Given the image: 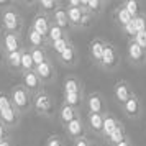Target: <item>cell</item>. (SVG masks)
Masks as SVG:
<instances>
[{
  "mask_svg": "<svg viewBox=\"0 0 146 146\" xmlns=\"http://www.w3.org/2000/svg\"><path fill=\"white\" fill-rule=\"evenodd\" d=\"M74 146H90V141L84 136V138H77L74 139Z\"/></svg>",
  "mask_w": 146,
  "mask_h": 146,
  "instance_id": "b9f144b4",
  "label": "cell"
},
{
  "mask_svg": "<svg viewBox=\"0 0 146 146\" xmlns=\"http://www.w3.org/2000/svg\"><path fill=\"white\" fill-rule=\"evenodd\" d=\"M133 21H135L136 31H145V30H146V15L145 13L135 17V18H133Z\"/></svg>",
  "mask_w": 146,
  "mask_h": 146,
  "instance_id": "e575fe53",
  "label": "cell"
},
{
  "mask_svg": "<svg viewBox=\"0 0 146 146\" xmlns=\"http://www.w3.org/2000/svg\"><path fill=\"white\" fill-rule=\"evenodd\" d=\"M62 90L64 94H82V82L77 77H67L62 82Z\"/></svg>",
  "mask_w": 146,
  "mask_h": 146,
  "instance_id": "7402d4cb",
  "label": "cell"
},
{
  "mask_svg": "<svg viewBox=\"0 0 146 146\" xmlns=\"http://www.w3.org/2000/svg\"><path fill=\"white\" fill-rule=\"evenodd\" d=\"M131 40L135 43H138L143 49H146V30L145 31H138V33L135 35V38H131Z\"/></svg>",
  "mask_w": 146,
  "mask_h": 146,
  "instance_id": "74e56055",
  "label": "cell"
},
{
  "mask_svg": "<svg viewBox=\"0 0 146 146\" xmlns=\"http://www.w3.org/2000/svg\"><path fill=\"white\" fill-rule=\"evenodd\" d=\"M113 13H115V18H117V21H118L121 27H125V25H128V23L131 21L130 13H128V12H126L121 5H120L118 8H115V12H113Z\"/></svg>",
  "mask_w": 146,
  "mask_h": 146,
  "instance_id": "1f68e13d",
  "label": "cell"
},
{
  "mask_svg": "<svg viewBox=\"0 0 146 146\" xmlns=\"http://www.w3.org/2000/svg\"><path fill=\"white\" fill-rule=\"evenodd\" d=\"M105 43L107 41H102L100 38H95L92 40V43L89 44V51H90V56H92V59L100 64V61H102V56H104V49H105Z\"/></svg>",
  "mask_w": 146,
  "mask_h": 146,
  "instance_id": "ac0fdd59",
  "label": "cell"
},
{
  "mask_svg": "<svg viewBox=\"0 0 146 146\" xmlns=\"http://www.w3.org/2000/svg\"><path fill=\"white\" fill-rule=\"evenodd\" d=\"M12 105V100H10V94L0 92V110H5V108H10Z\"/></svg>",
  "mask_w": 146,
  "mask_h": 146,
  "instance_id": "d590c367",
  "label": "cell"
},
{
  "mask_svg": "<svg viewBox=\"0 0 146 146\" xmlns=\"http://www.w3.org/2000/svg\"><path fill=\"white\" fill-rule=\"evenodd\" d=\"M53 105H54L53 97H51L46 90H43V92L33 95V108L38 115H43V117L51 115V113H53Z\"/></svg>",
  "mask_w": 146,
  "mask_h": 146,
  "instance_id": "3957f363",
  "label": "cell"
},
{
  "mask_svg": "<svg viewBox=\"0 0 146 146\" xmlns=\"http://www.w3.org/2000/svg\"><path fill=\"white\" fill-rule=\"evenodd\" d=\"M126 51H128V59H130V62L133 66H141V64L146 62V49H143L138 43H135L133 40L128 41Z\"/></svg>",
  "mask_w": 146,
  "mask_h": 146,
  "instance_id": "52a82bcc",
  "label": "cell"
},
{
  "mask_svg": "<svg viewBox=\"0 0 146 146\" xmlns=\"http://www.w3.org/2000/svg\"><path fill=\"white\" fill-rule=\"evenodd\" d=\"M10 100H12V105H13L21 115L30 112V110L33 108V95L28 92L21 84L12 87V90H10Z\"/></svg>",
  "mask_w": 146,
  "mask_h": 146,
  "instance_id": "6da1fadb",
  "label": "cell"
},
{
  "mask_svg": "<svg viewBox=\"0 0 146 146\" xmlns=\"http://www.w3.org/2000/svg\"><path fill=\"white\" fill-rule=\"evenodd\" d=\"M0 25H2V28H3L7 33H18L20 35L21 28H23V18H21V15L18 13L15 8L8 7L2 12Z\"/></svg>",
  "mask_w": 146,
  "mask_h": 146,
  "instance_id": "7a4b0ae2",
  "label": "cell"
},
{
  "mask_svg": "<svg viewBox=\"0 0 146 146\" xmlns=\"http://www.w3.org/2000/svg\"><path fill=\"white\" fill-rule=\"evenodd\" d=\"M128 138V136H126V131H125V126L123 125H120L118 128H117V130H115V131L112 133V135H110V136H108V143H112L113 146H117L118 145V143H121V141H123V139H126Z\"/></svg>",
  "mask_w": 146,
  "mask_h": 146,
  "instance_id": "f546056e",
  "label": "cell"
},
{
  "mask_svg": "<svg viewBox=\"0 0 146 146\" xmlns=\"http://www.w3.org/2000/svg\"><path fill=\"white\" fill-rule=\"evenodd\" d=\"M61 5H62V3H61L59 0H40V2H38V12L51 17Z\"/></svg>",
  "mask_w": 146,
  "mask_h": 146,
  "instance_id": "44dd1931",
  "label": "cell"
},
{
  "mask_svg": "<svg viewBox=\"0 0 146 146\" xmlns=\"http://www.w3.org/2000/svg\"><path fill=\"white\" fill-rule=\"evenodd\" d=\"M8 136H10V133H8V128L2 121H0V141H5V139H8Z\"/></svg>",
  "mask_w": 146,
  "mask_h": 146,
  "instance_id": "60d3db41",
  "label": "cell"
},
{
  "mask_svg": "<svg viewBox=\"0 0 146 146\" xmlns=\"http://www.w3.org/2000/svg\"><path fill=\"white\" fill-rule=\"evenodd\" d=\"M87 108L89 113H100V115H105V99L100 92H90L87 95Z\"/></svg>",
  "mask_w": 146,
  "mask_h": 146,
  "instance_id": "9c48e42d",
  "label": "cell"
},
{
  "mask_svg": "<svg viewBox=\"0 0 146 146\" xmlns=\"http://www.w3.org/2000/svg\"><path fill=\"white\" fill-rule=\"evenodd\" d=\"M30 53H31V58H33L35 67L49 59L48 58V53H46V48H30Z\"/></svg>",
  "mask_w": 146,
  "mask_h": 146,
  "instance_id": "83f0119b",
  "label": "cell"
},
{
  "mask_svg": "<svg viewBox=\"0 0 146 146\" xmlns=\"http://www.w3.org/2000/svg\"><path fill=\"white\" fill-rule=\"evenodd\" d=\"M0 146H12L10 139H5V141H0Z\"/></svg>",
  "mask_w": 146,
  "mask_h": 146,
  "instance_id": "f6af8a7d",
  "label": "cell"
},
{
  "mask_svg": "<svg viewBox=\"0 0 146 146\" xmlns=\"http://www.w3.org/2000/svg\"><path fill=\"white\" fill-rule=\"evenodd\" d=\"M90 146H97V145H94V143H90Z\"/></svg>",
  "mask_w": 146,
  "mask_h": 146,
  "instance_id": "bcb514c9",
  "label": "cell"
},
{
  "mask_svg": "<svg viewBox=\"0 0 146 146\" xmlns=\"http://www.w3.org/2000/svg\"><path fill=\"white\" fill-rule=\"evenodd\" d=\"M64 130H66V133H67V135H69L72 139L84 138V135H86V126H84V121H82L80 118L72 120L69 125L64 126Z\"/></svg>",
  "mask_w": 146,
  "mask_h": 146,
  "instance_id": "5bb4252c",
  "label": "cell"
},
{
  "mask_svg": "<svg viewBox=\"0 0 146 146\" xmlns=\"http://www.w3.org/2000/svg\"><path fill=\"white\" fill-rule=\"evenodd\" d=\"M120 125H121V123H120V121L115 118L113 115L105 113V115H104V130H102V135L108 138V136H110V135H112V133L115 131Z\"/></svg>",
  "mask_w": 146,
  "mask_h": 146,
  "instance_id": "ffe728a7",
  "label": "cell"
},
{
  "mask_svg": "<svg viewBox=\"0 0 146 146\" xmlns=\"http://www.w3.org/2000/svg\"><path fill=\"white\" fill-rule=\"evenodd\" d=\"M64 38H67L66 30H62L61 27L51 23L49 33H48V41H49V44H53V43H56V41H59V40H64Z\"/></svg>",
  "mask_w": 146,
  "mask_h": 146,
  "instance_id": "cb8c5ba5",
  "label": "cell"
},
{
  "mask_svg": "<svg viewBox=\"0 0 146 146\" xmlns=\"http://www.w3.org/2000/svg\"><path fill=\"white\" fill-rule=\"evenodd\" d=\"M23 51V49H21ZM21 51L17 53H10L5 58V64H7L12 71H21Z\"/></svg>",
  "mask_w": 146,
  "mask_h": 146,
  "instance_id": "484cf974",
  "label": "cell"
},
{
  "mask_svg": "<svg viewBox=\"0 0 146 146\" xmlns=\"http://www.w3.org/2000/svg\"><path fill=\"white\" fill-rule=\"evenodd\" d=\"M123 30H125V33L128 35L130 38H135V35L138 33V31H136V27H135V21H133V18H131V21H130L128 25H125V27H123Z\"/></svg>",
  "mask_w": 146,
  "mask_h": 146,
  "instance_id": "ab89813d",
  "label": "cell"
},
{
  "mask_svg": "<svg viewBox=\"0 0 146 146\" xmlns=\"http://www.w3.org/2000/svg\"><path fill=\"white\" fill-rule=\"evenodd\" d=\"M82 102H84V95L82 94H64V97H62V104L71 105L74 108H79L82 105Z\"/></svg>",
  "mask_w": 146,
  "mask_h": 146,
  "instance_id": "f1b7e54d",
  "label": "cell"
},
{
  "mask_svg": "<svg viewBox=\"0 0 146 146\" xmlns=\"http://www.w3.org/2000/svg\"><path fill=\"white\" fill-rule=\"evenodd\" d=\"M51 20H53L54 25L61 27L62 30H66V31H67V28H71V23H69V18H67L66 7H64V5H61V7L51 15Z\"/></svg>",
  "mask_w": 146,
  "mask_h": 146,
  "instance_id": "e0dca14e",
  "label": "cell"
},
{
  "mask_svg": "<svg viewBox=\"0 0 146 146\" xmlns=\"http://www.w3.org/2000/svg\"><path fill=\"white\" fill-rule=\"evenodd\" d=\"M35 71L38 74V77H40L43 82H49V80H54L56 77V71H54V64L51 62V59L44 61L43 64L35 67Z\"/></svg>",
  "mask_w": 146,
  "mask_h": 146,
  "instance_id": "4fadbf2b",
  "label": "cell"
},
{
  "mask_svg": "<svg viewBox=\"0 0 146 146\" xmlns=\"http://www.w3.org/2000/svg\"><path fill=\"white\" fill-rule=\"evenodd\" d=\"M59 118H61L62 126L69 125L72 120L80 118V117H79V108H74V107H71V105L62 104V105H61V108H59Z\"/></svg>",
  "mask_w": 146,
  "mask_h": 146,
  "instance_id": "9a60e30c",
  "label": "cell"
},
{
  "mask_svg": "<svg viewBox=\"0 0 146 146\" xmlns=\"http://www.w3.org/2000/svg\"><path fill=\"white\" fill-rule=\"evenodd\" d=\"M27 71H35V62L30 53V48H23L21 51V72H27Z\"/></svg>",
  "mask_w": 146,
  "mask_h": 146,
  "instance_id": "4316f807",
  "label": "cell"
},
{
  "mask_svg": "<svg viewBox=\"0 0 146 146\" xmlns=\"http://www.w3.org/2000/svg\"><path fill=\"white\" fill-rule=\"evenodd\" d=\"M20 117H21V113L15 107L0 110V121L7 126V128H15V126L20 123Z\"/></svg>",
  "mask_w": 146,
  "mask_h": 146,
  "instance_id": "8fae6325",
  "label": "cell"
},
{
  "mask_svg": "<svg viewBox=\"0 0 146 146\" xmlns=\"http://www.w3.org/2000/svg\"><path fill=\"white\" fill-rule=\"evenodd\" d=\"M121 108H123V112H125L126 117H130V118H133V120L139 118V117H141V113H143L141 102H139V99L136 97V95H133L126 104H123Z\"/></svg>",
  "mask_w": 146,
  "mask_h": 146,
  "instance_id": "7c38bea8",
  "label": "cell"
},
{
  "mask_svg": "<svg viewBox=\"0 0 146 146\" xmlns=\"http://www.w3.org/2000/svg\"><path fill=\"white\" fill-rule=\"evenodd\" d=\"M27 40L30 43L31 48H46V44H49L48 38H44L43 35H40L38 31H35L33 28H30L27 33Z\"/></svg>",
  "mask_w": 146,
  "mask_h": 146,
  "instance_id": "d6986e66",
  "label": "cell"
},
{
  "mask_svg": "<svg viewBox=\"0 0 146 146\" xmlns=\"http://www.w3.org/2000/svg\"><path fill=\"white\" fill-rule=\"evenodd\" d=\"M66 13H67L71 27H79L80 20H82V15H84V10L80 7H66Z\"/></svg>",
  "mask_w": 146,
  "mask_h": 146,
  "instance_id": "603a6c76",
  "label": "cell"
},
{
  "mask_svg": "<svg viewBox=\"0 0 146 146\" xmlns=\"http://www.w3.org/2000/svg\"><path fill=\"white\" fill-rule=\"evenodd\" d=\"M92 20H94V15L90 13L89 10H84V15H82V20H80L79 28H86V27H89V25L92 23Z\"/></svg>",
  "mask_w": 146,
  "mask_h": 146,
  "instance_id": "8d00e7d4",
  "label": "cell"
},
{
  "mask_svg": "<svg viewBox=\"0 0 146 146\" xmlns=\"http://www.w3.org/2000/svg\"><path fill=\"white\" fill-rule=\"evenodd\" d=\"M0 43H2V48L5 54L10 53H17V51H21L25 44H23V40L18 33H2L0 35Z\"/></svg>",
  "mask_w": 146,
  "mask_h": 146,
  "instance_id": "277c9868",
  "label": "cell"
},
{
  "mask_svg": "<svg viewBox=\"0 0 146 146\" xmlns=\"http://www.w3.org/2000/svg\"><path fill=\"white\" fill-rule=\"evenodd\" d=\"M117 146H133V143H131V139L130 138H126V139H123L121 143H118Z\"/></svg>",
  "mask_w": 146,
  "mask_h": 146,
  "instance_id": "ee69618b",
  "label": "cell"
},
{
  "mask_svg": "<svg viewBox=\"0 0 146 146\" xmlns=\"http://www.w3.org/2000/svg\"><path fill=\"white\" fill-rule=\"evenodd\" d=\"M5 58H7V54H5L3 48H2V43H0V64H3V62H5Z\"/></svg>",
  "mask_w": 146,
  "mask_h": 146,
  "instance_id": "7bdbcfd3",
  "label": "cell"
},
{
  "mask_svg": "<svg viewBox=\"0 0 146 146\" xmlns=\"http://www.w3.org/2000/svg\"><path fill=\"white\" fill-rule=\"evenodd\" d=\"M69 44H71L69 38H64V40H59V41H56V43H53V44H51V48H53L54 53L59 56V54H62L64 51H66V48L69 46Z\"/></svg>",
  "mask_w": 146,
  "mask_h": 146,
  "instance_id": "836d02e7",
  "label": "cell"
},
{
  "mask_svg": "<svg viewBox=\"0 0 146 146\" xmlns=\"http://www.w3.org/2000/svg\"><path fill=\"white\" fill-rule=\"evenodd\" d=\"M121 7H123L126 12L130 13V17H131V18H135V17L141 15L139 3H138V2H135V0H126V2H123V3H121Z\"/></svg>",
  "mask_w": 146,
  "mask_h": 146,
  "instance_id": "4dcf8cb0",
  "label": "cell"
},
{
  "mask_svg": "<svg viewBox=\"0 0 146 146\" xmlns=\"http://www.w3.org/2000/svg\"><path fill=\"white\" fill-rule=\"evenodd\" d=\"M51 23H53V20H51V17L49 15H44L41 13V12H36L33 17V21H31V27L35 31H38L40 35H43L44 38H48V33H49V28H51Z\"/></svg>",
  "mask_w": 146,
  "mask_h": 146,
  "instance_id": "ba28073f",
  "label": "cell"
},
{
  "mask_svg": "<svg viewBox=\"0 0 146 146\" xmlns=\"http://www.w3.org/2000/svg\"><path fill=\"white\" fill-rule=\"evenodd\" d=\"M133 95H135V94H133L131 87H130V84H128L126 80H118V82L113 86V97H115V100L118 102L120 105L126 104Z\"/></svg>",
  "mask_w": 146,
  "mask_h": 146,
  "instance_id": "30bf717a",
  "label": "cell"
},
{
  "mask_svg": "<svg viewBox=\"0 0 146 146\" xmlns=\"http://www.w3.org/2000/svg\"><path fill=\"white\" fill-rule=\"evenodd\" d=\"M21 86L27 89L31 95H36V94L43 92V80L38 77L36 71H27V72H21Z\"/></svg>",
  "mask_w": 146,
  "mask_h": 146,
  "instance_id": "5b68a950",
  "label": "cell"
},
{
  "mask_svg": "<svg viewBox=\"0 0 146 146\" xmlns=\"http://www.w3.org/2000/svg\"><path fill=\"white\" fill-rule=\"evenodd\" d=\"M104 2H100V0H89L87 2V10L90 12V13L95 17V15H99L102 10H104Z\"/></svg>",
  "mask_w": 146,
  "mask_h": 146,
  "instance_id": "d6a6232c",
  "label": "cell"
},
{
  "mask_svg": "<svg viewBox=\"0 0 146 146\" xmlns=\"http://www.w3.org/2000/svg\"><path fill=\"white\" fill-rule=\"evenodd\" d=\"M46 146H64V141H62L61 136H58V135H51V136L46 139Z\"/></svg>",
  "mask_w": 146,
  "mask_h": 146,
  "instance_id": "f35d334b",
  "label": "cell"
},
{
  "mask_svg": "<svg viewBox=\"0 0 146 146\" xmlns=\"http://www.w3.org/2000/svg\"><path fill=\"white\" fill-rule=\"evenodd\" d=\"M118 64H120V56L117 53L115 46L110 44V43H105V49H104V56H102V61H100V66L104 69H107V71H113Z\"/></svg>",
  "mask_w": 146,
  "mask_h": 146,
  "instance_id": "8992f818",
  "label": "cell"
},
{
  "mask_svg": "<svg viewBox=\"0 0 146 146\" xmlns=\"http://www.w3.org/2000/svg\"><path fill=\"white\" fill-rule=\"evenodd\" d=\"M89 126H90V130L95 133H102L104 130V115H100V113H89Z\"/></svg>",
  "mask_w": 146,
  "mask_h": 146,
  "instance_id": "d4e9b609",
  "label": "cell"
},
{
  "mask_svg": "<svg viewBox=\"0 0 146 146\" xmlns=\"http://www.w3.org/2000/svg\"><path fill=\"white\" fill-rule=\"evenodd\" d=\"M59 61L67 67H72L79 62V54H77V49H76V46H74L72 43L66 48L64 53L59 54Z\"/></svg>",
  "mask_w": 146,
  "mask_h": 146,
  "instance_id": "2e32d148",
  "label": "cell"
}]
</instances>
